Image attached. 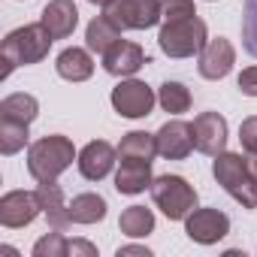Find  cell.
<instances>
[{"label": "cell", "instance_id": "1", "mask_svg": "<svg viewBox=\"0 0 257 257\" xmlns=\"http://www.w3.org/2000/svg\"><path fill=\"white\" fill-rule=\"evenodd\" d=\"M52 43H55V37L49 34V28H46L43 22H37V25H25V28L7 34L4 46H0V58H4V73H0V76L7 79L16 67L40 64V61L49 55Z\"/></svg>", "mask_w": 257, "mask_h": 257}, {"label": "cell", "instance_id": "2", "mask_svg": "<svg viewBox=\"0 0 257 257\" xmlns=\"http://www.w3.org/2000/svg\"><path fill=\"white\" fill-rule=\"evenodd\" d=\"M76 161V149L67 137L52 134L28 149V170L37 182H58V176Z\"/></svg>", "mask_w": 257, "mask_h": 257}, {"label": "cell", "instance_id": "3", "mask_svg": "<svg viewBox=\"0 0 257 257\" xmlns=\"http://www.w3.org/2000/svg\"><path fill=\"white\" fill-rule=\"evenodd\" d=\"M215 182L236 200L242 209H257V179L248 173V161L233 152H221L212 164Z\"/></svg>", "mask_w": 257, "mask_h": 257}, {"label": "cell", "instance_id": "4", "mask_svg": "<svg viewBox=\"0 0 257 257\" xmlns=\"http://www.w3.org/2000/svg\"><path fill=\"white\" fill-rule=\"evenodd\" d=\"M206 43H209V31H206V22L197 16L182 22H164L158 34V46L167 58H194L203 52Z\"/></svg>", "mask_w": 257, "mask_h": 257}, {"label": "cell", "instance_id": "5", "mask_svg": "<svg viewBox=\"0 0 257 257\" xmlns=\"http://www.w3.org/2000/svg\"><path fill=\"white\" fill-rule=\"evenodd\" d=\"M152 200L170 221H185L197 209V191L182 176H158L152 182Z\"/></svg>", "mask_w": 257, "mask_h": 257}, {"label": "cell", "instance_id": "6", "mask_svg": "<svg viewBox=\"0 0 257 257\" xmlns=\"http://www.w3.org/2000/svg\"><path fill=\"white\" fill-rule=\"evenodd\" d=\"M103 16L121 31H149L164 22V4L161 0H109Z\"/></svg>", "mask_w": 257, "mask_h": 257}, {"label": "cell", "instance_id": "7", "mask_svg": "<svg viewBox=\"0 0 257 257\" xmlns=\"http://www.w3.org/2000/svg\"><path fill=\"white\" fill-rule=\"evenodd\" d=\"M155 91L140 79H121L112 88V109L121 118H146L155 109Z\"/></svg>", "mask_w": 257, "mask_h": 257}, {"label": "cell", "instance_id": "8", "mask_svg": "<svg viewBox=\"0 0 257 257\" xmlns=\"http://www.w3.org/2000/svg\"><path fill=\"white\" fill-rule=\"evenodd\" d=\"M185 233L188 239L200 242V245H215L218 239H224L230 233V218L218 209H194L185 218Z\"/></svg>", "mask_w": 257, "mask_h": 257}, {"label": "cell", "instance_id": "9", "mask_svg": "<svg viewBox=\"0 0 257 257\" xmlns=\"http://www.w3.org/2000/svg\"><path fill=\"white\" fill-rule=\"evenodd\" d=\"M43 212L37 191H10L0 197V224L4 227H28Z\"/></svg>", "mask_w": 257, "mask_h": 257}, {"label": "cell", "instance_id": "10", "mask_svg": "<svg viewBox=\"0 0 257 257\" xmlns=\"http://www.w3.org/2000/svg\"><path fill=\"white\" fill-rule=\"evenodd\" d=\"M194 146L197 152L218 158L227 149V121L218 112H200L194 118Z\"/></svg>", "mask_w": 257, "mask_h": 257}, {"label": "cell", "instance_id": "11", "mask_svg": "<svg viewBox=\"0 0 257 257\" xmlns=\"http://www.w3.org/2000/svg\"><path fill=\"white\" fill-rule=\"evenodd\" d=\"M155 137H158V155L167 161H185L197 149L194 146V124L179 121V118L167 121Z\"/></svg>", "mask_w": 257, "mask_h": 257}, {"label": "cell", "instance_id": "12", "mask_svg": "<svg viewBox=\"0 0 257 257\" xmlns=\"http://www.w3.org/2000/svg\"><path fill=\"white\" fill-rule=\"evenodd\" d=\"M233 64H236V49H233V43L224 40V37H215V40H209V43L203 46L197 70H200L203 79L218 82V79H224V76L233 70Z\"/></svg>", "mask_w": 257, "mask_h": 257}, {"label": "cell", "instance_id": "13", "mask_svg": "<svg viewBox=\"0 0 257 257\" xmlns=\"http://www.w3.org/2000/svg\"><path fill=\"white\" fill-rule=\"evenodd\" d=\"M146 67V52L143 46L131 43V40H118L106 55H103V70L109 76H118V79H127Z\"/></svg>", "mask_w": 257, "mask_h": 257}, {"label": "cell", "instance_id": "14", "mask_svg": "<svg viewBox=\"0 0 257 257\" xmlns=\"http://www.w3.org/2000/svg\"><path fill=\"white\" fill-rule=\"evenodd\" d=\"M115 155H118V152H115L106 140H94V143H88V146L79 152V158H76L79 173H82L88 182H100V179H106V176L112 173Z\"/></svg>", "mask_w": 257, "mask_h": 257}, {"label": "cell", "instance_id": "15", "mask_svg": "<svg viewBox=\"0 0 257 257\" xmlns=\"http://www.w3.org/2000/svg\"><path fill=\"white\" fill-rule=\"evenodd\" d=\"M155 176H152V161H140V158H121V167L115 173V191L118 194H143L146 188H152Z\"/></svg>", "mask_w": 257, "mask_h": 257}, {"label": "cell", "instance_id": "16", "mask_svg": "<svg viewBox=\"0 0 257 257\" xmlns=\"http://www.w3.org/2000/svg\"><path fill=\"white\" fill-rule=\"evenodd\" d=\"M40 22L49 28V34L55 40H67L79 25V10H76L73 0H49Z\"/></svg>", "mask_w": 257, "mask_h": 257}, {"label": "cell", "instance_id": "17", "mask_svg": "<svg viewBox=\"0 0 257 257\" xmlns=\"http://www.w3.org/2000/svg\"><path fill=\"white\" fill-rule=\"evenodd\" d=\"M37 197H40L43 215L49 218V227H52V230H67V227L73 224V218H70V206L64 203V191H61L58 182H40Z\"/></svg>", "mask_w": 257, "mask_h": 257}, {"label": "cell", "instance_id": "18", "mask_svg": "<svg viewBox=\"0 0 257 257\" xmlns=\"http://www.w3.org/2000/svg\"><path fill=\"white\" fill-rule=\"evenodd\" d=\"M55 67H58V76H61V79H67V82H85V79H91V73H94V58H91L85 49L70 46V49H64V52L58 55Z\"/></svg>", "mask_w": 257, "mask_h": 257}, {"label": "cell", "instance_id": "19", "mask_svg": "<svg viewBox=\"0 0 257 257\" xmlns=\"http://www.w3.org/2000/svg\"><path fill=\"white\" fill-rule=\"evenodd\" d=\"M40 115V103L34 94H10L0 100V121H19V124H31Z\"/></svg>", "mask_w": 257, "mask_h": 257}, {"label": "cell", "instance_id": "20", "mask_svg": "<svg viewBox=\"0 0 257 257\" xmlns=\"http://www.w3.org/2000/svg\"><path fill=\"white\" fill-rule=\"evenodd\" d=\"M118 40H121V28H115L106 16H97V19L88 25V31H85L88 52H97V55H106Z\"/></svg>", "mask_w": 257, "mask_h": 257}, {"label": "cell", "instance_id": "21", "mask_svg": "<svg viewBox=\"0 0 257 257\" xmlns=\"http://www.w3.org/2000/svg\"><path fill=\"white\" fill-rule=\"evenodd\" d=\"M158 155V137L146 131H131L124 134L118 146V158H140V161H155Z\"/></svg>", "mask_w": 257, "mask_h": 257}, {"label": "cell", "instance_id": "22", "mask_svg": "<svg viewBox=\"0 0 257 257\" xmlns=\"http://www.w3.org/2000/svg\"><path fill=\"white\" fill-rule=\"evenodd\" d=\"M70 218L73 224H97L106 218V200L100 194H79L70 203Z\"/></svg>", "mask_w": 257, "mask_h": 257}, {"label": "cell", "instance_id": "23", "mask_svg": "<svg viewBox=\"0 0 257 257\" xmlns=\"http://www.w3.org/2000/svg\"><path fill=\"white\" fill-rule=\"evenodd\" d=\"M118 227L124 236H131V239H143L155 230V215L152 209L146 206H131V209H124L121 218H118Z\"/></svg>", "mask_w": 257, "mask_h": 257}, {"label": "cell", "instance_id": "24", "mask_svg": "<svg viewBox=\"0 0 257 257\" xmlns=\"http://www.w3.org/2000/svg\"><path fill=\"white\" fill-rule=\"evenodd\" d=\"M158 103L164 112H173V115H182L191 109V91L182 85V82H164L161 91H158Z\"/></svg>", "mask_w": 257, "mask_h": 257}, {"label": "cell", "instance_id": "25", "mask_svg": "<svg viewBox=\"0 0 257 257\" xmlns=\"http://www.w3.org/2000/svg\"><path fill=\"white\" fill-rule=\"evenodd\" d=\"M28 127L31 124H19V121H0V152L7 158L19 155L28 146Z\"/></svg>", "mask_w": 257, "mask_h": 257}, {"label": "cell", "instance_id": "26", "mask_svg": "<svg viewBox=\"0 0 257 257\" xmlns=\"http://www.w3.org/2000/svg\"><path fill=\"white\" fill-rule=\"evenodd\" d=\"M242 46L251 58H257V0L242 4Z\"/></svg>", "mask_w": 257, "mask_h": 257}, {"label": "cell", "instance_id": "27", "mask_svg": "<svg viewBox=\"0 0 257 257\" xmlns=\"http://www.w3.org/2000/svg\"><path fill=\"white\" fill-rule=\"evenodd\" d=\"M67 254H70V242L64 239V230H55L34 245V257H67Z\"/></svg>", "mask_w": 257, "mask_h": 257}, {"label": "cell", "instance_id": "28", "mask_svg": "<svg viewBox=\"0 0 257 257\" xmlns=\"http://www.w3.org/2000/svg\"><path fill=\"white\" fill-rule=\"evenodd\" d=\"M197 16L194 0H164V22H182Z\"/></svg>", "mask_w": 257, "mask_h": 257}, {"label": "cell", "instance_id": "29", "mask_svg": "<svg viewBox=\"0 0 257 257\" xmlns=\"http://www.w3.org/2000/svg\"><path fill=\"white\" fill-rule=\"evenodd\" d=\"M239 143L245 152H257V115H251L239 124Z\"/></svg>", "mask_w": 257, "mask_h": 257}, {"label": "cell", "instance_id": "30", "mask_svg": "<svg viewBox=\"0 0 257 257\" xmlns=\"http://www.w3.org/2000/svg\"><path fill=\"white\" fill-rule=\"evenodd\" d=\"M239 91L245 97H257V67H248L239 73Z\"/></svg>", "mask_w": 257, "mask_h": 257}, {"label": "cell", "instance_id": "31", "mask_svg": "<svg viewBox=\"0 0 257 257\" xmlns=\"http://www.w3.org/2000/svg\"><path fill=\"white\" fill-rule=\"evenodd\" d=\"M70 254L73 257H97V248L91 242H85V239H73L70 242Z\"/></svg>", "mask_w": 257, "mask_h": 257}, {"label": "cell", "instance_id": "32", "mask_svg": "<svg viewBox=\"0 0 257 257\" xmlns=\"http://www.w3.org/2000/svg\"><path fill=\"white\" fill-rule=\"evenodd\" d=\"M127 254H137V257H152V251H149V248H143V245H121V248H118V257H127Z\"/></svg>", "mask_w": 257, "mask_h": 257}, {"label": "cell", "instance_id": "33", "mask_svg": "<svg viewBox=\"0 0 257 257\" xmlns=\"http://www.w3.org/2000/svg\"><path fill=\"white\" fill-rule=\"evenodd\" d=\"M245 161H248V173L257 179V152H248V158H245Z\"/></svg>", "mask_w": 257, "mask_h": 257}, {"label": "cell", "instance_id": "34", "mask_svg": "<svg viewBox=\"0 0 257 257\" xmlns=\"http://www.w3.org/2000/svg\"><path fill=\"white\" fill-rule=\"evenodd\" d=\"M88 4H97V7H106V4H109V0H88Z\"/></svg>", "mask_w": 257, "mask_h": 257}]
</instances>
